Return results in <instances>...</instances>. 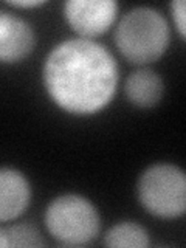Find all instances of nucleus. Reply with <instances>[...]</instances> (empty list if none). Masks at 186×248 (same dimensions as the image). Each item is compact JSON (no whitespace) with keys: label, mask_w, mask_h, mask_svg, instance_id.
Listing matches in <instances>:
<instances>
[{"label":"nucleus","mask_w":186,"mask_h":248,"mask_svg":"<svg viewBox=\"0 0 186 248\" xmlns=\"http://www.w3.org/2000/svg\"><path fill=\"white\" fill-rule=\"evenodd\" d=\"M42 82L46 95L61 110L90 116L112 103L120 68L103 44L75 37L54 45L46 54Z\"/></svg>","instance_id":"nucleus-1"},{"label":"nucleus","mask_w":186,"mask_h":248,"mask_svg":"<svg viewBox=\"0 0 186 248\" xmlns=\"http://www.w3.org/2000/svg\"><path fill=\"white\" fill-rule=\"evenodd\" d=\"M115 45L132 65H149L166 53L170 28L158 10L137 6L120 19L115 28Z\"/></svg>","instance_id":"nucleus-2"},{"label":"nucleus","mask_w":186,"mask_h":248,"mask_svg":"<svg viewBox=\"0 0 186 248\" xmlns=\"http://www.w3.org/2000/svg\"><path fill=\"white\" fill-rule=\"evenodd\" d=\"M44 223L46 232L65 247L89 245L101 231L96 206L79 194H62L53 199L45 209Z\"/></svg>","instance_id":"nucleus-3"},{"label":"nucleus","mask_w":186,"mask_h":248,"mask_svg":"<svg viewBox=\"0 0 186 248\" xmlns=\"http://www.w3.org/2000/svg\"><path fill=\"white\" fill-rule=\"evenodd\" d=\"M137 196L146 213L157 219L174 220L186 209V175L172 163L146 168L137 183Z\"/></svg>","instance_id":"nucleus-4"},{"label":"nucleus","mask_w":186,"mask_h":248,"mask_svg":"<svg viewBox=\"0 0 186 248\" xmlns=\"http://www.w3.org/2000/svg\"><path fill=\"white\" fill-rule=\"evenodd\" d=\"M118 16L115 0H68L64 3V17L81 39L93 41L112 28Z\"/></svg>","instance_id":"nucleus-5"},{"label":"nucleus","mask_w":186,"mask_h":248,"mask_svg":"<svg viewBox=\"0 0 186 248\" xmlns=\"http://www.w3.org/2000/svg\"><path fill=\"white\" fill-rule=\"evenodd\" d=\"M34 45L33 27L19 16L0 10V64H17L27 59Z\"/></svg>","instance_id":"nucleus-6"},{"label":"nucleus","mask_w":186,"mask_h":248,"mask_svg":"<svg viewBox=\"0 0 186 248\" xmlns=\"http://www.w3.org/2000/svg\"><path fill=\"white\" fill-rule=\"evenodd\" d=\"M31 186L25 174L13 168H0V222H13L27 211Z\"/></svg>","instance_id":"nucleus-7"},{"label":"nucleus","mask_w":186,"mask_h":248,"mask_svg":"<svg viewBox=\"0 0 186 248\" xmlns=\"http://www.w3.org/2000/svg\"><path fill=\"white\" fill-rule=\"evenodd\" d=\"M127 101L138 108H152L165 95V82L154 70L141 67L132 72L124 82Z\"/></svg>","instance_id":"nucleus-8"},{"label":"nucleus","mask_w":186,"mask_h":248,"mask_svg":"<svg viewBox=\"0 0 186 248\" xmlns=\"http://www.w3.org/2000/svg\"><path fill=\"white\" fill-rule=\"evenodd\" d=\"M106 247L116 248H146L151 245L149 232L137 222H118L104 236Z\"/></svg>","instance_id":"nucleus-9"},{"label":"nucleus","mask_w":186,"mask_h":248,"mask_svg":"<svg viewBox=\"0 0 186 248\" xmlns=\"http://www.w3.org/2000/svg\"><path fill=\"white\" fill-rule=\"evenodd\" d=\"M45 242L33 225L19 223L0 228V248L6 247H44Z\"/></svg>","instance_id":"nucleus-10"},{"label":"nucleus","mask_w":186,"mask_h":248,"mask_svg":"<svg viewBox=\"0 0 186 248\" xmlns=\"http://www.w3.org/2000/svg\"><path fill=\"white\" fill-rule=\"evenodd\" d=\"M169 10H170V17H172L174 25L177 28V33L180 36L182 41H185V36H186V25H185L186 3H185V0H174V2H170Z\"/></svg>","instance_id":"nucleus-11"},{"label":"nucleus","mask_w":186,"mask_h":248,"mask_svg":"<svg viewBox=\"0 0 186 248\" xmlns=\"http://www.w3.org/2000/svg\"><path fill=\"white\" fill-rule=\"evenodd\" d=\"M6 5H10V6H14V8H39V6H42L45 5L44 0H13V2H6Z\"/></svg>","instance_id":"nucleus-12"}]
</instances>
